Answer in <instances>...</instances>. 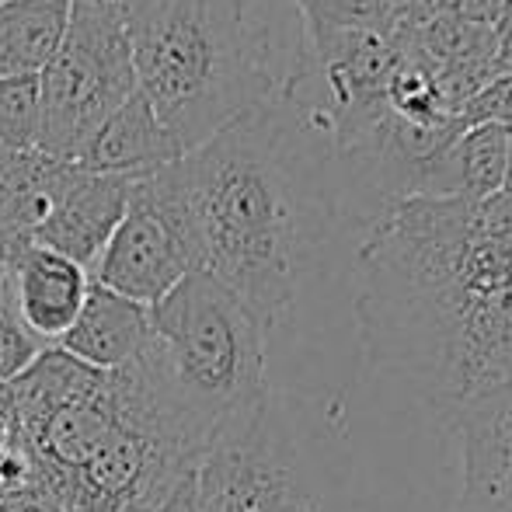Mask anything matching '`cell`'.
Here are the masks:
<instances>
[{
	"instance_id": "cell-5",
	"label": "cell",
	"mask_w": 512,
	"mask_h": 512,
	"mask_svg": "<svg viewBox=\"0 0 512 512\" xmlns=\"http://www.w3.org/2000/svg\"><path fill=\"white\" fill-rule=\"evenodd\" d=\"M189 272H199V262L171 171L161 168L136 178L126 213L108 237L91 279L119 297L154 307Z\"/></svg>"
},
{
	"instance_id": "cell-8",
	"label": "cell",
	"mask_w": 512,
	"mask_h": 512,
	"mask_svg": "<svg viewBox=\"0 0 512 512\" xmlns=\"http://www.w3.org/2000/svg\"><path fill=\"white\" fill-rule=\"evenodd\" d=\"M133 182L136 178L98 175V171H84L74 164L67 182L60 185V196L49 209L46 223L35 230L32 244L60 251L63 258L95 272L108 237L115 234L126 213Z\"/></svg>"
},
{
	"instance_id": "cell-19",
	"label": "cell",
	"mask_w": 512,
	"mask_h": 512,
	"mask_svg": "<svg viewBox=\"0 0 512 512\" xmlns=\"http://www.w3.org/2000/svg\"><path fill=\"white\" fill-rule=\"evenodd\" d=\"M502 0H436V18L474 32H495Z\"/></svg>"
},
{
	"instance_id": "cell-6",
	"label": "cell",
	"mask_w": 512,
	"mask_h": 512,
	"mask_svg": "<svg viewBox=\"0 0 512 512\" xmlns=\"http://www.w3.org/2000/svg\"><path fill=\"white\" fill-rule=\"evenodd\" d=\"M199 478L216 512H317L283 443L272 401L209 446Z\"/></svg>"
},
{
	"instance_id": "cell-1",
	"label": "cell",
	"mask_w": 512,
	"mask_h": 512,
	"mask_svg": "<svg viewBox=\"0 0 512 512\" xmlns=\"http://www.w3.org/2000/svg\"><path fill=\"white\" fill-rule=\"evenodd\" d=\"M356 283L370 366L408 377L439 415L509 380V196L405 199L363 234Z\"/></svg>"
},
{
	"instance_id": "cell-10",
	"label": "cell",
	"mask_w": 512,
	"mask_h": 512,
	"mask_svg": "<svg viewBox=\"0 0 512 512\" xmlns=\"http://www.w3.org/2000/svg\"><path fill=\"white\" fill-rule=\"evenodd\" d=\"M150 345V307L126 300L105 286H91L84 310L56 342L77 363L98 373H119L133 366Z\"/></svg>"
},
{
	"instance_id": "cell-3",
	"label": "cell",
	"mask_w": 512,
	"mask_h": 512,
	"mask_svg": "<svg viewBox=\"0 0 512 512\" xmlns=\"http://www.w3.org/2000/svg\"><path fill=\"white\" fill-rule=\"evenodd\" d=\"M119 18L136 91L185 154L276 98L269 39L248 0H129Z\"/></svg>"
},
{
	"instance_id": "cell-7",
	"label": "cell",
	"mask_w": 512,
	"mask_h": 512,
	"mask_svg": "<svg viewBox=\"0 0 512 512\" xmlns=\"http://www.w3.org/2000/svg\"><path fill=\"white\" fill-rule=\"evenodd\" d=\"M443 418L460 450L453 512H512V380L485 387Z\"/></svg>"
},
{
	"instance_id": "cell-4",
	"label": "cell",
	"mask_w": 512,
	"mask_h": 512,
	"mask_svg": "<svg viewBox=\"0 0 512 512\" xmlns=\"http://www.w3.org/2000/svg\"><path fill=\"white\" fill-rule=\"evenodd\" d=\"M42 126L39 154L81 164L98 129L136 91L126 25L115 11L70 4L60 49L39 74Z\"/></svg>"
},
{
	"instance_id": "cell-9",
	"label": "cell",
	"mask_w": 512,
	"mask_h": 512,
	"mask_svg": "<svg viewBox=\"0 0 512 512\" xmlns=\"http://www.w3.org/2000/svg\"><path fill=\"white\" fill-rule=\"evenodd\" d=\"M91 286V272L84 265L49 251L42 244H25L14 251L7 269L4 293L14 314L42 345H56L84 310Z\"/></svg>"
},
{
	"instance_id": "cell-13",
	"label": "cell",
	"mask_w": 512,
	"mask_h": 512,
	"mask_svg": "<svg viewBox=\"0 0 512 512\" xmlns=\"http://www.w3.org/2000/svg\"><path fill=\"white\" fill-rule=\"evenodd\" d=\"M509 157V126H467L450 147V189L460 199H492L502 192Z\"/></svg>"
},
{
	"instance_id": "cell-17",
	"label": "cell",
	"mask_w": 512,
	"mask_h": 512,
	"mask_svg": "<svg viewBox=\"0 0 512 512\" xmlns=\"http://www.w3.org/2000/svg\"><path fill=\"white\" fill-rule=\"evenodd\" d=\"M457 119L464 122V126H481V122L512 126V67L499 70L478 95L467 98V102L457 108Z\"/></svg>"
},
{
	"instance_id": "cell-23",
	"label": "cell",
	"mask_w": 512,
	"mask_h": 512,
	"mask_svg": "<svg viewBox=\"0 0 512 512\" xmlns=\"http://www.w3.org/2000/svg\"><path fill=\"white\" fill-rule=\"evenodd\" d=\"M502 196L512 199V126H509V157H506V178H502Z\"/></svg>"
},
{
	"instance_id": "cell-15",
	"label": "cell",
	"mask_w": 512,
	"mask_h": 512,
	"mask_svg": "<svg viewBox=\"0 0 512 512\" xmlns=\"http://www.w3.org/2000/svg\"><path fill=\"white\" fill-rule=\"evenodd\" d=\"M300 28L321 32H380L387 0H293Z\"/></svg>"
},
{
	"instance_id": "cell-2",
	"label": "cell",
	"mask_w": 512,
	"mask_h": 512,
	"mask_svg": "<svg viewBox=\"0 0 512 512\" xmlns=\"http://www.w3.org/2000/svg\"><path fill=\"white\" fill-rule=\"evenodd\" d=\"M199 272L272 331L342 213L331 136L276 98L168 164Z\"/></svg>"
},
{
	"instance_id": "cell-24",
	"label": "cell",
	"mask_w": 512,
	"mask_h": 512,
	"mask_svg": "<svg viewBox=\"0 0 512 512\" xmlns=\"http://www.w3.org/2000/svg\"><path fill=\"white\" fill-rule=\"evenodd\" d=\"M509 380H512V356H509Z\"/></svg>"
},
{
	"instance_id": "cell-20",
	"label": "cell",
	"mask_w": 512,
	"mask_h": 512,
	"mask_svg": "<svg viewBox=\"0 0 512 512\" xmlns=\"http://www.w3.org/2000/svg\"><path fill=\"white\" fill-rule=\"evenodd\" d=\"M492 35H495V56H499L502 70L512 67V0H502V11Z\"/></svg>"
},
{
	"instance_id": "cell-21",
	"label": "cell",
	"mask_w": 512,
	"mask_h": 512,
	"mask_svg": "<svg viewBox=\"0 0 512 512\" xmlns=\"http://www.w3.org/2000/svg\"><path fill=\"white\" fill-rule=\"evenodd\" d=\"M0 512H70L49 499H39V495H18V499H4L0 502Z\"/></svg>"
},
{
	"instance_id": "cell-12",
	"label": "cell",
	"mask_w": 512,
	"mask_h": 512,
	"mask_svg": "<svg viewBox=\"0 0 512 512\" xmlns=\"http://www.w3.org/2000/svg\"><path fill=\"white\" fill-rule=\"evenodd\" d=\"M70 0H4L0 4V81L42 74L60 49Z\"/></svg>"
},
{
	"instance_id": "cell-22",
	"label": "cell",
	"mask_w": 512,
	"mask_h": 512,
	"mask_svg": "<svg viewBox=\"0 0 512 512\" xmlns=\"http://www.w3.org/2000/svg\"><path fill=\"white\" fill-rule=\"evenodd\" d=\"M70 4H91V7H108V11L119 14L122 7L129 4V0H70Z\"/></svg>"
},
{
	"instance_id": "cell-18",
	"label": "cell",
	"mask_w": 512,
	"mask_h": 512,
	"mask_svg": "<svg viewBox=\"0 0 512 512\" xmlns=\"http://www.w3.org/2000/svg\"><path fill=\"white\" fill-rule=\"evenodd\" d=\"M143 512H216L213 499L203 488V478H199V464L178 474L157 499H150Z\"/></svg>"
},
{
	"instance_id": "cell-14",
	"label": "cell",
	"mask_w": 512,
	"mask_h": 512,
	"mask_svg": "<svg viewBox=\"0 0 512 512\" xmlns=\"http://www.w3.org/2000/svg\"><path fill=\"white\" fill-rule=\"evenodd\" d=\"M42 126V91L39 74L4 77L0 81V150L28 154L39 147Z\"/></svg>"
},
{
	"instance_id": "cell-11",
	"label": "cell",
	"mask_w": 512,
	"mask_h": 512,
	"mask_svg": "<svg viewBox=\"0 0 512 512\" xmlns=\"http://www.w3.org/2000/svg\"><path fill=\"white\" fill-rule=\"evenodd\" d=\"M182 154L185 150L164 129V122L157 119L154 108L143 102L140 91H133L119 105V112L98 129V136L91 140L88 154L81 157L77 168L98 171V175L143 178L175 164Z\"/></svg>"
},
{
	"instance_id": "cell-16",
	"label": "cell",
	"mask_w": 512,
	"mask_h": 512,
	"mask_svg": "<svg viewBox=\"0 0 512 512\" xmlns=\"http://www.w3.org/2000/svg\"><path fill=\"white\" fill-rule=\"evenodd\" d=\"M46 349L49 345H42L39 338L21 324V317L14 314L7 293H0V387L18 380Z\"/></svg>"
}]
</instances>
